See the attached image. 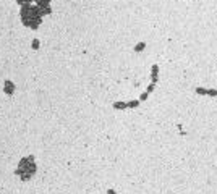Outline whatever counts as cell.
<instances>
[{
    "label": "cell",
    "instance_id": "obj_1",
    "mask_svg": "<svg viewBox=\"0 0 217 194\" xmlns=\"http://www.w3.org/2000/svg\"><path fill=\"white\" fill-rule=\"evenodd\" d=\"M36 170H37V167H36V164H34V155H28V157L20 160V167L16 168L15 173L20 175L23 180H28L36 173Z\"/></svg>",
    "mask_w": 217,
    "mask_h": 194
},
{
    "label": "cell",
    "instance_id": "obj_2",
    "mask_svg": "<svg viewBox=\"0 0 217 194\" xmlns=\"http://www.w3.org/2000/svg\"><path fill=\"white\" fill-rule=\"evenodd\" d=\"M151 81L154 84H157V81H159V65H152L151 67Z\"/></svg>",
    "mask_w": 217,
    "mask_h": 194
},
{
    "label": "cell",
    "instance_id": "obj_3",
    "mask_svg": "<svg viewBox=\"0 0 217 194\" xmlns=\"http://www.w3.org/2000/svg\"><path fill=\"white\" fill-rule=\"evenodd\" d=\"M3 91H5V94L12 96L13 92H15V84H13L10 79H7V81H5V86H3Z\"/></svg>",
    "mask_w": 217,
    "mask_h": 194
},
{
    "label": "cell",
    "instance_id": "obj_4",
    "mask_svg": "<svg viewBox=\"0 0 217 194\" xmlns=\"http://www.w3.org/2000/svg\"><path fill=\"white\" fill-rule=\"evenodd\" d=\"M195 92L198 96H208V88H204V86H198V88L195 89Z\"/></svg>",
    "mask_w": 217,
    "mask_h": 194
},
{
    "label": "cell",
    "instance_id": "obj_5",
    "mask_svg": "<svg viewBox=\"0 0 217 194\" xmlns=\"http://www.w3.org/2000/svg\"><path fill=\"white\" fill-rule=\"evenodd\" d=\"M113 109L115 110H125V109H128V107H126V102H115L113 104Z\"/></svg>",
    "mask_w": 217,
    "mask_h": 194
},
{
    "label": "cell",
    "instance_id": "obj_6",
    "mask_svg": "<svg viewBox=\"0 0 217 194\" xmlns=\"http://www.w3.org/2000/svg\"><path fill=\"white\" fill-rule=\"evenodd\" d=\"M138 105H139V100H128V102H126V107H128V109H136Z\"/></svg>",
    "mask_w": 217,
    "mask_h": 194
},
{
    "label": "cell",
    "instance_id": "obj_7",
    "mask_svg": "<svg viewBox=\"0 0 217 194\" xmlns=\"http://www.w3.org/2000/svg\"><path fill=\"white\" fill-rule=\"evenodd\" d=\"M146 48V42H138L135 46V52H143Z\"/></svg>",
    "mask_w": 217,
    "mask_h": 194
},
{
    "label": "cell",
    "instance_id": "obj_8",
    "mask_svg": "<svg viewBox=\"0 0 217 194\" xmlns=\"http://www.w3.org/2000/svg\"><path fill=\"white\" fill-rule=\"evenodd\" d=\"M147 97H149V92H146V91H144L143 94L139 96V102H144V100H147Z\"/></svg>",
    "mask_w": 217,
    "mask_h": 194
},
{
    "label": "cell",
    "instance_id": "obj_9",
    "mask_svg": "<svg viewBox=\"0 0 217 194\" xmlns=\"http://www.w3.org/2000/svg\"><path fill=\"white\" fill-rule=\"evenodd\" d=\"M208 96L209 97H217V89H208Z\"/></svg>",
    "mask_w": 217,
    "mask_h": 194
},
{
    "label": "cell",
    "instance_id": "obj_10",
    "mask_svg": "<svg viewBox=\"0 0 217 194\" xmlns=\"http://www.w3.org/2000/svg\"><path fill=\"white\" fill-rule=\"evenodd\" d=\"M154 89H156V84H154V83H151V84H149V86H147V89H146V92H149V94H151V92H152V91H154Z\"/></svg>",
    "mask_w": 217,
    "mask_h": 194
},
{
    "label": "cell",
    "instance_id": "obj_11",
    "mask_svg": "<svg viewBox=\"0 0 217 194\" xmlns=\"http://www.w3.org/2000/svg\"><path fill=\"white\" fill-rule=\"evenodd\" d=\"M33 48H34V50H37V48H39V39H34L33 41Z\"/></svg>",
    "mask_w": 217,
    "mask_h": 194
},
{
    "label": "cell",
    "instance_id": "obj_12",
    "mask_svg": "<svg viewBox=\"0 0 217 194\" xmlns=\"http://www.w3.org/2000/svg\"><path fill=\"white\" fill-rule=\"evenodd\" d=\"M107 194H117V193H115V191H113V189H112V188H109V189H107Z\"/></svg>",
    "mask_w": 217,
    "mask_h": 194
}]
</instances>
